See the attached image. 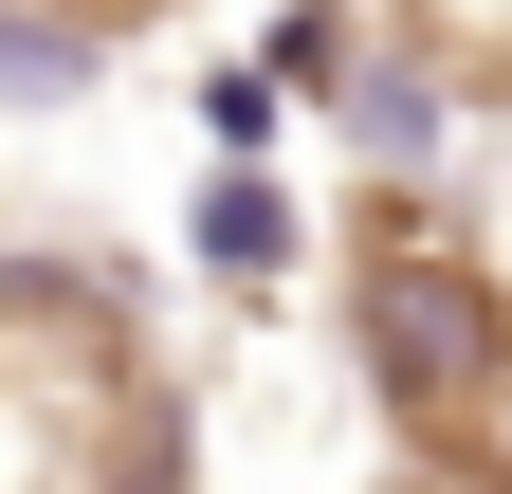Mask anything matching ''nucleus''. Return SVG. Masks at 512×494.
I'll list each match as a JSON object with an SVG mask.
<instances>
[{
  "instance_id": "1",
  "label": "nucleus",
  "mask_w": 512,
  "mask_h": 494,
  "mask_svg": "<svg viewBox=\"0 0 512 494\" xmlns=\"http://www.w3.org/2000/svg\"><path fill=\"white\" fill-rule=\"evenodd\" d=\"M348 348H366V385H384V421L421 458H476L512 421V293L476 257H439V238L348 257Z\"/></svg>"
},
{
  "instance_id": "3",
  "label": "nucleus",
  "mask_w": 512,
  "mask_h": 494,
  "mask_svg": "<svg viewBox=\"0 0 512 494\" xmlns=\"http://www.w3.org/2000/svg\"><path fill=\"white\" fill-rule=\"evenodd\" d=\"M92 19H147V0H92Z\"/></svg>"
},
{
  "instance_id": "2",
  "label": "nucleus",
  "mask_w": 512,
  "mask_h": 494,
  "mask_svg": "<svg viewBox=\"0 0 512 494\" xmlns=\"http://www.w3.org/2000/svg\"><path fill=\"white\" fill-rule=\"evenodd\" d=\"M275 238H293V220L256 202V183H220V202H202V257H238V275H275Z\"/></svg>"
}]
</instances>
